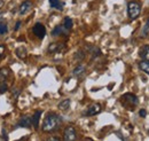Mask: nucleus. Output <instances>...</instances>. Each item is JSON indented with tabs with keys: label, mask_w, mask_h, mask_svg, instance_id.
<instances>
[{
	"label": "nucleus",
	"mask_w": 149,
	"mask_h": 141,
	"mask_svg": "<svg viewBox=\"0 0 149 141\" xmlns=\"http://www.w3.org/2000/svg\"><path fill=\"white\" fill-rule=\"evenodd\" d=\"M148 35H149V18L146 21V23H145V25H143V28H142L141 37H142V38H146Z\"/></svg>",
	"instance_id": "a211bd4d"
},
{
	"label": "nucleus",
	"mask_w": 149,
	"mask_h": 141,
	"mask_svg": "<svg viewBox=\"0 0 149 141\" xmlns=\"http://www.w3.org/2000/svg\"><path fill=\"white\" fill-rule=\"evenodd\" d=\"M127 13L131 20H135L141 13V5L138 1H131L127 5Z\"/></svg>",
	"instance_id": "7ed1b4c3"
},
{
	"label": "nucleus",
	"mask_w": 149,
	"mask_h": 141,
	"mask_svg": "<svg viewBox=\"0 0 149 141\" xmlns=\"http://www.w3.org/2000/svg\"><path fill=\"white\" fill-rule=\"evenodd\" d=\"M69 107H70V100H69V99L63 100V101H61V102L58 103V109H60V110H68Z\"/></svg>",
	"instance_id": "f3484780"
},
{
	"label": "nucleus",
	"mask_w": 149,
	"mask_h": 141,
	"mask_svg": "<svg viewBox=\"0 0 149 141\" xmlns=\"http://www.w3.org/2000/svg\"><path fill=\"white\" fill-rule=\"evenodd\" d=\"M3 54H5V46L3 45H0V59L3 56Z\"/></svg>",
	"instance_id": "b1692460"
},
{
	"label": "nucleus",
	"mask_w": 149,
	"mask_h": 141,
	"mask_svg": "<svg viewBox=\"0 0 149 141\" xmlns=\"http://www.w3.org/2000/svg\"><path fill=\"white\" fill-rule=\"evenodd\" d=\"M7 89H8V86H7V84H5V83H0V94L5 93Z\"/></svg>",
	"instance_id": "4be33fe9"
},
{
	"label": "nucleus",
	"mask_w": 149,
	"mask_h": 141,
	"mask_svg": "<svg viewBox=\"0 0 149 141\" xmlns=\"http://www.w3.org/2000/svg\"><path fill=\"white\" fill-rule=\"evenodd\" d=\"M2 18H3V14H0V21H1Z\"/></svg>",
	"instance_id": "cd10ccee"
},
{
	"label": "nucleus",
	"mask_w": 149,
	"mask_h": 141,
	"mask_svg": "<svg viewBox=\"0 0 149 141\" xmlns=\"http://www.w3.org/2000/svg\"><path fill=\"white\" fill-rule=\"evenodd\" d=\"M84 56H85V55H84L83 52H77L76 55H74V57H76L77 60H83V59H84Z\"/></svg>",
	"instance_id": "5701e85b"
},
{
	"label": "nucleus",
	"mask_w": 149,
	"mask_h": 141,
	"mask_svg": "<svg viewBox=\"0 0 149 141\" xmlns=\"http://www.w3.org/2000/svg\"><path fill=\"white\" fill-rule=\"evenodd\" d=\"M61 124H62V118L58 115H56V114H48L45 117L44 122H42L41 128H42L44 132L51 133V132L56 131L61 126Z\"/></svg>",
	"instance_id": "f257e3e1"
},
{
	"label": "nucleus",
	"mask_w": 149,
	"mask_h": 141,
	"mask_svg": "<svg viewBox=\"0 0 149 141\" xmlns=\"http://www.w3.org/2000/svg\"><path fill=\"white\" fill-rule=\"evenodd\" d=\"M139 55L142 60L145 61H149V45H145L140 48L139 51Z\"/></svg>",
	"instance_id": "9d476101"
},
{
	"label": "nucleus",
	"mask_w": 149,
	"mask_h": 141,
	"mask_svg": "<svg viewBox=\"0 0 149 141\" xmlns=\"http://www.w3.org/2000/svg\"><path fill=\"white\" fill-rule=\"evenodd\" d=\"M139 115H140L141 117H145V116L147 115V111H146L145 109H141V110H140V112H139Z\"/></svg>",
	"instance_id": "393cba45"
},
{
	"label": "nucleus",
	"mask_w": 149,
	"mask_h": 141,
	"mask_svg": "<svg viewBox=\"0 0 149 141\" xmlns=\"http://www.w3.org/2000/svg\"><path fill=\"white\" fill-rule=\"evenodd\" d=\"M21 24H22V22H21V21H17V22H16V25H15V28H14V30H15V31H17V30H19V27H21Z\"/></svg>",
	"instance_id": "a878e982"
},
{
	"label": "nucleus",
	"mask_w": 149,
	"mask_h": 141,
	"mask_svg": "<svg viewBox=\"0 0 149 141\" xmlns=\"http://www.w3.org/2000/svg\"><path fill=\"white\" fill-rule=\"evenodd\" d=\"M85 70H86V67L83 66V64H79L78 67H76L74 69L72 75H74V77H80V76H83L85 73Z\"/></svg>",
	"instance_id": "9b49d317"
},
{
	"label": "nucleus",
	"mask_w": 149,
	"mask_h": 141,
	"mask_svg": "<svg viewBox=\"0 0 149 141\" xmlns=\"http://www.w3.org/2000/svg\"><path fill=\"white\" fill-rule=\"evenodd\" d=\"M63 27L67 29V30H70L72 28V20L70 17H65L64 18V22H63Z\"/></svg>",
	"instance_id": "aec40b11"
},
{
	"label": "nucleus",
	"mask_w": 149,
	"mask_h": 141,
	"mask_svg": "<svg viewBox=\"0 0 149 141\" xmlns=\"http://www.w3.org/2000/svg\"><path fill=\"white\" fill-rule=\"evenodd\" d=\"M101 106L99 105V103H94L92 106L88 107V109H87V111H86V115L87 116H94V115H97L100 111H101Z\"/></svg>",
	"instance_id": "6e6552de"
},
{
	"label": "nucleus",
	"mask_w": 149,
	"mask_h": 141,
	"mask_svg": "<svg viewBox=\"0 0 149 141\" xmlns=\"http://www.w3.org/2000/svg\"><path fill=\"white\" fill-rule=\"evenodd\" d=\"M8 32V27L5 23H0V35H5Z\"/></svg>",
	"instance_id": "412c9836"
},
{
	"label": "nucleus",
	"mask_w": 149,
	"mask_h": 141,
	"mask_svg": "<svg viewBox=\"0 0 149 141\" xmlns=\"http://www.w3.org/2000/svg\"><path fill=\"white\" fill-rule=\"evenodd\" d=\"M31 125H32V117H30V116L21 117L19 124H17V126H19V127H30Z\"/></svg>",
	"instance_id": "0eeeda50"
},
{
	"label": "nucleus",
	"mask_w": 149,
	"mask_h": 141,
	"mask_svg": "<svg viewBox=\"0 0 149 141\" xmlns=\"http://www.w3.org/2000/svg\"><path fill=\"white\" fill-rule=\"evenodd\" d=\"M9 75H10V70L9 69H7V68L0 69V83H3Z\"/></svg>",
	"instance_id": "f8f14e48"
},
{
	"label": "nucleus",
	"mask_w": 149,
	"mask_h": 141,
	"mask_svg": "<svg viewBox=\"0 0 149 141\" xmlns=\"http://www.w3.org/2000/svg\"><path fill=\"white\" fill-rule=\"evenodd\" d=\"M139 68L143 71L145 73L149 75V61H145V60H142V61L139 63Z\"/></svg>",
	"instance_id": "4468645a"
},
{
	"label": "nucleus",
	"mask_w": 149,
	"mask_h": 141,
	"mask_svg": "<svg viewBox=\"0 0 149 141\" xmlns=\"http://www.w3.org/2000/svg\"><path fill=\"white\" fill-rule=\"evenodd\" d=\"M64 31H67V29L64 27H61V25H57L55 29L52 31V35L53 36H58V35H62Z\"/></svg>",
	"instance_id": "6ab92c4d"
},
{
	"label": "nucleus",
	"mask_w": 149,
	"mask_h": 141,
	"mask_svg": "<svg viewBox=\"0 0 149 141\" xmlns=\"http://www.w3.org/2000/svg\"><path fill=\"white\" fill-rule=\"evenodd\" d=\"M2 6H3V1H2V0H0V8H1Z\"/></svg>",
	"instance_id": "bb28decb"
},
{
	"label": "nucleus",
	"mask_w": 149,
	"mask_h": 141,
	"mask_svg": "<svg viewBox=\"0 0 149 141\" xmlns=\"http://www.w3.org/2000/svg\"><path fill=\"white\" fill-rule=\"evenodd\" d=\"M65 46L63 44H57V43H53L48 46V53H57L61 52L62 50H64Z\"/></svg>",
	"instance_id": "1a4fd4ad"
},
{
	"label": "nucleus",
	"mask_w": 149,
	"mask_h": 141,
	"mask_svg": "<svg viewBox=\"0 0 149 141\" xmlns=\"http://www.w3.org/2000/svg\"><path fill=\"white\" fill-rule=\"evenodd\" d=\"M120 102H122V105L125 107V108H127V109H130V110H132L134 107L139 103L138 98H136L134 94H132V93H126V94L122 95Z\"/></svg>",
	"instance_id": "f03ea898"
},
{
	"label": "nucleus",
	"mask_w": 149,
	"mask_h": 141,
	"mask_svg": "<svg viewBox=\"0 0 149 141\" xmlns=\"http://www.w3.org/2000/svg\"><path fill=\"white\" fill-rule=\"evenodd\" d=\"M40 116H41V111H39V110H37V111L35 112V115L32 116V125L35 126V128H38V126H39Z\"/></svg>",
	"instance_id": "ddd939ff"
},
{
	"label": "nucleus",
	"mask_w": 149,
	"mask_h": 141,
	"mask_svg": "<svg viewBox=\"0 0 149 141\" xmlns=\"http://www.w3.org/2000/svg\"><path fill=\"white\" fill-rule=\"evenodd\" d=\"M32 32L35 34V36L39 38V39H44L46 36V28L44 24L41 23H36L32 28Z\"/></svg>",
	"instance_id": "20e7f679"
},
{
	"label": "nucleus",
	"mask_w": 149,
	"mask_h": 141,
	"mask_svg": "<svg viewBox=\"0 0 149 141\" xmlns=\"http://www.w3.org/2000/svg\"><path fill=\"white\" fill-rule=\"evenodd\" d=\"M49 5L52 8H55V9H58V10H62L63 9V3L60 2V0H49Z\"/></svg>",
	"instance_id": "dca6fc26"
},
{
	"label": "nucleus",
	"mask_w": 149,
	"mask_h": 141,
	"mask_svg": "<svg viewBox=\"0 0 149 141\" xmlns=\"http://www.w3.org/2000/svg\"><path fill=\"white\" fill-rule=\"evenodd\" d=\"M63 139L65 141H72L76 139V130L74 126H67L63 132Z\"/></svg>",
	"instance_id": "39448f33"
},
{
	"label": "nucleus",
	"mask_w": 149,
	"mask_h": 141,
	"mask_svg": "<svg viewBox=\"0 0 149 141\" xmlns=\"http://www.w3.org/2000/svg\"><path fill=\"white\" fill-rule=\"evenodd\" d=\"M31 8H32V2L29 1V0H26V1L22 2L21 6H19V14H21V15H24V14H26L29 10H31Z\"/></svg>",
	"instance_id": "423d86ee"
},
{
	"label": "nucleus",
	"mask_w": 149,
	"mask_h": 141,
	"mask_svg": "<svg viewBox=\"0 0 149 141\" xmlns=\"http://www.w3.org/2000/svg\"><path fill=\"white\" fill-rule=\"evenodd\" d=\"M16 55L19 56V59L24 60V59L28 56V53H26V50H25V47H23V46L19 47V48L16 50Z\"/></svg>",
	"instance_id": "2eb2a0df"
}]
</instances>
